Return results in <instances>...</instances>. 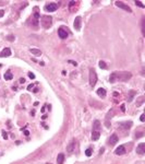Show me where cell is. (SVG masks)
Here are the masks:
<instances>
[{
	"mask_svg": "<svg viewBox=\"0 0 145 164\" xmlns=\"http://www.w3.org/2000/svg\"><path fill=\"white\" fill-rule=\"evenodd\" d=\"M75 144H76V141L74 140V139H73V140L71 141L69 144H68V147H67V152L72 153V152L75 150Z\"/></svg>",
	"mask_w": 145,
	"mask_h": 164,
	"instance_id": "9",
	"label": "cell"
},
{
	"mask_svg": "<svg viewBox=\"0 0 145 164\" xmlns=\"http://www.w3.org/2000/svg\"><path fill=\"white\" fill-rule=\"evenodd\" d=\"M136 153H138V154H141V155L144 154L145 153V143L142 142V143H140L138 147H136Z\"/></svg>",
	"mask_w": 145,
	"mask_h": 164,
	"instance_id": "10",
	"label": "cell"
},
{
	"mask_svg": "<svg viewBox=\"0 0 145 164\" xmlns=\"http://www.w3.org/2000/svg\"><path fill=\"white\" fill-rule=\"evenodd\" d=\"M114 116V111L113 109H110V111L108 112V114H107V116H106V127H110V125H109V117H113Z\"/></svg>",
	"mask_w": 145,
	"mask_h": 164,
	"instance_id": "15",
	"label": "cell"
},
{
	"mask_svg": "<svg viewBox=\"0 0 145 164\" xmlns=\"http://www.w3.org/2000/svg\"><path fill=\"white\" fill-rule=\"evenodd\" d=\"M57 9H58V4L54 3V2L46 4V7H45V10L47 12H55V11H57Z\"/></svg>",
	"mask_w": 145,
	"mask_h": 164,
	"instance_id": "5",
	"label": "cell"
},
{
	"mask_svg": "<svg viewBox=\"0 0 145 164\" xmlns=\"http://www.w3.org/2000/svg\"><path fill=\"white\" fill-rule=\"evenodd\" d=\"M51 22H53V18L50 15H43L42 16V24L43 27L45 29H48V27L51 26Z\"/></svg>",
	"mask_w": 145,
	"mask_h": 164,
	"instance_id": "3",
	"label": "cell"
},
{
	"mask_svg": "<svg viewBox=\"0 0 145 164\" xmlns=\"http://www.w3.org/2000/svg\"><path fill=\"white\" fill-rule=\"evenodd\" d=\"M135 137H136V139L140 138V137H143V132H136L135 133Z\"/></svg>",
	"mask_w": 145,
	"mask_h": 164,
	"instance_id": "29",
	"label": "cell"
},
{
	"mask_svg": "<svg viewBox=\"0 0 145 164\" xmlns=\"http://www.w3.org/2000/svg\"><path fill=\"white\" fill-rule=\"evenodd\" d=\"M120 108H121L122 112H125V107H124V104H122L121 106H120Z\"/></svg>",
	"mask_w": 145,
	"mask_h": 164,
	"instance_id": "37",
	"label": "cell"
},
{
	"mask_svg": "<svg viewBox=\"0 0 145 164\" xmlns=\"http://www.w3.org/2000/svg\"><path fill=\"white\" fill-rule=\"evenodd\" d=\"M3 78H4V80H7V81L12 80V79H13V75H12V72H11L10 70L5 71L4 75H3Z\"/></svg>",
	"mask_w": 145,
	"mask_h": 164,
	"instance_id": "14",
	"label": "cell"
},
{
	"mask_svg": "<svg viewBox=\"0 0 145 164\" xmlns=\"http://www.w3.org/2000/svg\"><path fill=\"white\" fill-rule=\"evenodd\" d=\"M115 153H116L117 155H122V154H124V153H125V148H124V146L118 147L116 150H115Z\"/></svg>",
	"mask_w": 145,
	"mask_h": 164,
	"instance_id": "13",
	"label": "cell"
},
{
	"mask_svg": "<svg viewBox=\"0 0 145 164\" xmlns=\"http://www.w3.org/2000/svg\"><path fill=\"white\" fill-rule=\"evenodd\" d=\"M64 162V154L63 153H59L57 157V164H63Z\"/></svg>",
	"mask_w": 145,
	"mask_h": 164,
	"instance_id": "17",
	"label": "cell"
},
{
	"mask_svg": "<svg viewBox=\"0 0 145 164\" xmlns=\"http://www.w3.org/2000/svg\"><path fill=\"white\" fill-rule=\"evenodd\" d=\"M116 5L119 8H121V9H123L125 11H128V12H132V10H131V8L129 7V5L124 4L122 1H116Z\"/></svg>",
	"mask_w": 145,
	"mask_h": 164,
	"instance_id": "7",
	"label": "cell"
},
{
	"mask_svg": "<svg viewBox=\"0 0 145 164\" xmlns=\"http://www.w3.org/2000/svg\"><path fill=\"white\" fill-rule=\"evenodd\" d=\"M33 87H34V84H29V85L27 86V90H29V91H31Z\"/></svg>",
	"mask_w": 145,
	"mask_h": 164,
	"instance_id": "33",
	"label": "cell"
},
{
	"mask_svg": "<svg viewBox=\"0 0 145 164\" xmlns=\"http://www.w3.org/2000/svg\"><path fill=\"white\" fill-rule=\"evenodd\" d=\"M92 153H93V150L89 148V149H87L86 151H85V155H86V157H91Z\"/></svg>",
	"mask_w": 145,
	"mask_h": 164,
	"instance_id": "24",
	"label": "cell"
},
{
	"mask_svg": "<svg viewBox=\"0 0 145 164\" xmlns=\"http://www.w3.org/2000/svg\"><path fill=\"white\" fill-rule=\"evenodd\" d=\"M2 136H3V139H8V133L5 131H2Z\"/></svg>",
	"mask_w": 145,
	"mask_h": 164,
	"instance_id": "31",
	"label": "cell"
},
{
	"mask_svg": "<svg viewBox=\"0 0 145 164\" xmlns=\"http://www.w3.org/2000/svg\"><path fill=\"white\" fill-rule=\"evenodd\" d=\"M34 18H35V19H36V20H38V19H39V18H40V15H39V14H38V13H35V14H34Z\"/></svg>",
	"mask_w": 145,
	"mask_h": 164,
	"instance_id": "34",
	"label": "cell"
},
{
	"mask_svg": "<svg viewBox=\"0 0 145 164\" xmlns=\"http://www.w3.org/2000/svg\"><path fill=\"white\" fill-rule=\"evenodd\" d=\"M142 33H143V35H145V30H144V18H143V20H142Z\"/></svg>",
	"mask_w": 145,
	"mask_h": 164,
	"instance_id": "28",
	"label": "cell"
},
{
	"mask_svg": "<svg viewBox=\"0 0 145 164\" xmlns=\"http://www.w3.org/2000/svg\"><path fill=\"white\" fill-rule=\"evenodd\" d=\"M100 122L99 120H95L94 122V124H93V131H99V129H100Z\"/></svg>",
	"mask_w": 145,
	"mask_h": 164,
	"instance_id": "16",
	"label": "cell"
},
{
	"mask_svg": "<svg viewBox=\"0 0 145 164\" xmlns=\"http://www.w3.org/2000/svg\"><path fill=\"white\" fill-rule=\"evenodd\" d=\"M136 94V92L135 91H133V90H131V91L129 92V97H128V102H132L133 101V97H134V95Z\"/></svg>",
	"mask_w": 145,
	"mask_h": 164,
	"instance_id": "20",
	"label": "cell"
},
{
	"mask_svg": "<svg viewBox=\"0 0 145 164\" xmlns=\"http://www.w3.org/2000/svg\"><path fill=\"white\" fill-rule=\"evenodd\" d=\"M132 125H133V123L131 122V120H129V122H125V123H119V124H118L119 128H121V129H123V130L130 129V128L132 127Z\"/></svg>",
	"mask_w": 145,
	"mask_h": 164,
	"instance_id": "6",
	"label": "cell"
},
{
	"mask_svg": "<svg viewBox=\"0 0 145 164\" xmlns=\"http://www.w3.org/2000/svg\"><path fill=\"white\" fill-rule=\"evenodd\" d=\"M98 65H99V67L102 68V69H107V68H108V66L106 65V62L103 61V60H100V61L98 62Z\"/></svg>",
	"mask_w": 145,
	"mask_h": 164,
	"instance_id": "23",
	"label": "cell"
},
{
	"mask_svg": "<svg viewBox=\"0 0 145 164\" xmlns=\"http://www.w3.org/2000/svg\"><path fill=\"white\" fill-rule=\"evenodd\" d=\"M69 33H70V31L64 26H61V27H59L58 29V35H59V37L61 38V40L67 38L68 36H69Z\"/></svg>",
	"mask_w": 145,
	"mask_h": 164,
	"instance_id": "4",
	"label": "cell"
},
{
	"mask_svg": "<svg viewBox=\"0 0 145 164\" xmlns=\"http://www.w3.org/2000/svg\"><path fill=\"white\" fill-rule=\"evenodd\" d=\"M29 79H35V75L34 73H32V72H29Z\"/></svg>",
	"mask_w": 145,
	"mask_h": 164,
	"instance_id": "30",
	"label": "cell"
},
{
	"mask_svg": "<svg viewBox=\"0 0 145 164\" xmlns=\"http://www.w3.org/2000/svg\"><path fill=\"white\" fill-rule=\"evenodd\" d=\"M143 101H144V97H143V96L140 97V98H139V102H138V104H136V105H138V106L142 105V102H143Z\"/></svg>",
	"mask_w": 145,
	"mask_h": 164,
	"instance_id": "26",
	"label": "cell"
},
{
	"mask_svg": "<svg viewBox=\"0 0 145 164\" xmlns=\"http://www.w3.org/2000/svg\"><path fill=\"white\" fill-rule=\"evenodd\" d=\"M116 77L117 80L119 81H128L132 78V73L128 72V71H122V72H117L116 71Z\"/></svg>",
	"mask_w": 145,
	"mask_h": 164,
	"instance_id": "1",
	"label": "cell"
},
{
	"mask_svg": "<svg viewBox=\"0 0 145 164\" xmlns=\"http://www.w3.org/2000/svg\"><path fill=\"white\" fill-rule=\"evenodd\" d=\"M109 81L111 82V83H115V82L117 81V77H116V71L115 72H113L110 75V78H109Z\"/></svg>",
	"mask_w": 145,
	"mask_h": 164,
	"instance_id": "22",
	"label": "cell"
},
{
	"mask_svg": "<svg viewBox=\"0 0 145 164\" xmlns=\"http://www.w3.org/2000/svg\"><path fill=\"white\" fill-rule=\"evenodd\" d=\"M99 137H100L99 131H93V132H92V139L94 141H97L98 139H99Z\"/></svg>",
	"mask_w": 145,
	"mask_h": 164,
	"instance_id": "18",
	"label": "cell"
},
{
	"mask_svg": "<svg viewBox=\"0 0 145 164\" xmlns=\"http://www.w3.org/2000/svg\"><path fill=\"white\" fill-rule=\"evenodd\" d=\"M118 95H119V93H118V92H114V96H115V97H117Z\"/></svg>",
	"mask_w": 145,
	"mask_h": 164,
	"instance_id": "40",
	"label": "cell"
},
{
	"mask_svg": "<svg viewBox=\"0 0 145 164\" xmlns=\"http://www.w3.org/2000/svg\"><path fill=\"white\" fill-rule=\"evenodd\" d=\"M81 22H82L81 16H76L74 20V23H73V26H74L75 31H80L81 30Z\"/></svg>",
	"mask_w": 145,
	"mask_h": 164,
	"instance_id": "8",
	"label": "cell"
},
{
	"mask_svg": "<svg viewBox=\"0 0 145 164\" xmlns=\"http://www.w3.org/2000/svg\"><path fill=\"white\" fill-rule=\"evenodd\" d=\"M24 135H25V136H29V132L27 130H25V131H24Z\"/></svg>",
	"mask_w": 145,
	"mask_h": 164,
	"instance_id": "41",
	"label": "cell"
},
{
	"mask_svg": "<svg viewBox=\"0 0 145 164\" xmlns=\"http://www.w3.org/2000/svg\"><path fill=\"white\" fill-rule=\"evenodd\" d=\"M97 82V75H96V71H95L94 68H91L89 69V84H91L92 87L95 86Z\"/></svg>",
	"mask_w": 145,
	"mask_h": 164,
	"instance_id": "2",
	"label": "cell"
},
{
	"mask_svg": "<svg viewBox=\"0 0 145 164\" xmlns=\"http://www.w3.org/2000/svg\"><path fill=\"white\" fill-rule=\"evenodd\" d=\"M3 15H4V11L3 10H0V18H2Z\"/></svg>",
	"mask_w": 145,
	"mask_h": 164,
	"instance_id": "36",
	"label": "cell"
},
{
	"mask_svg": "<svg viewBox=\"0 0 145 164\" xmlns=\"http://www.w3.org/2000/svg\"><path fill=\"white\" fill-rule=\"evenodd\" d=\"M144 118H145V115H144V114H142V115H141V117H140V120H141V122H144Z\"/></svg>",
	"mask_w": 145,
	"mask_h": 164,
	"instance_id": "35",
	"label": "cell"
},
{
	"mask_svg": "<svg viewBox=\"0 0 145 164\" xmlns=\"http://www.w3.org/2000/svg\"><path fill=\"white\" fill-rule=\"evenodd\" d=\"M135 4H136V5H139L140 8H144V4L142 3L141 1H135Z\"/></svg>",
	"mask_w": 145,
	"mask_h": 164,
	"instance_id": "27",
	"label": "cell"
},
{
	"mask_svg": "<svg viewBox=\"0 0 145 164\" xmlns=\"http://www.w3.org/2000/svg\"><path fill=\"white\" fill-rule=\"evenodd\" d=\"M97 94H98V96H100V97H105L106 96V90L103 89V87H99V89L97 90Z\"/></svg>",
	"mask_w": 145,
	"mask_h": 164,
	"instance_id": "19",
	"label": "cell"
},
{
	"mask_svg": "<svg viewBox=\"0 0 145 164\" xmlns=\"http://www.w3.org/2000/svg\"><path fill=\"white\" fill-rule=\"evenodd\" d=\"M31 53L34 54L35 56H40V55H42V51H40L39 49H37V48H32L31 49Z\"/></svg>",
	"mask_w": 145,
	"mask_h": 164,
	"instance_id": "21",
	"label": "cell"
},
{
	"mask_svg": "<svg viewBox=\"0 0 145 164\" xmlns=\"http://www.w3.org/2000/svg\"><path fill=\"white\" fill-rule=\"evenodd\" d=\"M118 140H119L118 136H117L116 133H114V135H111V136H110V138H109L108 142L111 144V146H114V144H116L117 142H118Z\"/></svg>",
	"mask_w": 145,
	"mask_h": 164,
	"instance_id": "12",
	"label": "cell"
},
{
	"mask_svg": "<svg viewBox=\"0 0 145 164\" xmlns=\"http://www.w3.org/2000/svg\"><path fill=\"white\" fill-rule=\"evenodd\" d=\"M7 40L10 41V42H13V41L15 40V37H14V35L11 34V35H8V36H7Z\"/></svg>",
	"mask_w": 145,
	"mask_h": 164,
	"instance_id": "25",
	"label": "cell"
},
{
	"mask_svg": "<svg viewBox=\"0 0 145 164\" xmlns=\"http://www.w3.org/2000/svg\"><path fill=\"white\" fill-rule=\"evenodd\" d=\"M31 115H32V116H34V115H35V111H32L31 112Z\"/></svg>",
	"mask_w": 145,
	"mask_h": 164,
	"instance_id": "42",
	"label": "cell"
},
{
	"mask_svg": "<svg viewBox=\"0 0 145 164\" xmlns=\"http://www.w3.org/2000/svg\"><path fill=\"white\" fill-rule=\"evenodd\" d=\"M24 82H25V79H24V78H21V79H20V83H24Z\"/></svg>",
	"mask_w": 145,
	"mask_h": 164,
	"instance_id": "39",
	"label": "cell"
},
{
	"mask_svg": "<svg viewBox=\"0 0 145 164\" xmlns=\"http://www.w3.org/2000/svg\"><path fill=\"white\" fill-rule=\"evenodd\" d=\"M68 62H69V64H72L73 66H78V64H76L75 61H73V60H69V61H68Z\"/></svg>",
	"mask_w": 145,
	"mask_h": 164,
	"instance_id": "32",
	"label": "cell"
},
{
	"mask_svg": "<svg viewBox=\"0 0 145 164\" xmlns=\"http://www.w3.org/2000/svg\"><path fill=\"white\" fill-rule=\"evenodd\" d=\"M9 56H11V49L9 47L3 48L0 51V57H9Z\"/></svg>",
	"mask_w": 145,
	"mask_h": 164,
	"instance_id": "11",
	"label": "cell"
},
{
	"mask_svg": "<svg viewBox=\"0 0 145 164\" xmlns=\"http://www.w3.org/2000/svg\"><path fill=\"white\" fill-rule=\"evenodd\" d=\"M75 4V1H70L69 2V7H72V5Z\"/></svg>",
	"mask_w": 145,
	"mask_h": 164,
	"instance_id": "38",
	"label": "cell"
}]
</instances>
